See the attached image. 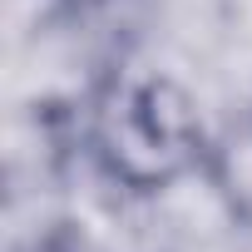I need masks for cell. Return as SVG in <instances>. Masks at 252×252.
<instances>
[{"label": "cell", "instance_id": "obj_1", "mask_svg": "<svg viewBox=\"0 0 252 252\" xmlns=\"http://www.w3.org/2000/svg\"><path fill=\"white\" fill-rule=\"evenodd\" d=\"M109 144H114V163L134 183H154V178L173 173V163L188 144V114H183V104L168 109L163 89H144L114 114Z\"/></svg>", "mask_w": 252, "mask_h": 252}]
</instances>
